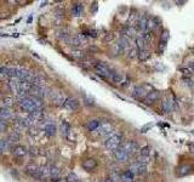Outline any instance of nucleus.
<instances>
[{"label":"nucleus","mask_w":194,"mask_h":182,"mask_svg":"<svg viewBox=\"0 0 194 182\" xmlns=\"http://www.w3.org/2000/svg\"><path fill=\"white\" fill-rule=\"evenodd\" d=\"M18 107L21 111L23 112H27V113H33L34 111L37 109H40V108H44L42 107V101L39 100V98H35L33 96H29L27 95L26 97H22L18 100Z\"/></svg>","instance_id":"f257e3e1"},{"label":"nucleus","mask_w":194,"mask_h":182,"mask_svg":"<svg viewBox=\"0 0 194 182\" xmlns=\"http://www.w3.org/2000/svg\"><path fill=\"white\" fill-rule=\"evenodd\" d=\"M123 144V134L118 132V131H114L112 132L111 135L104 140V147L111 151V152H115L120 146Z\"/></svg>","instance_id":"f03ea898"},{"label":"nucleus","mask_w":194,"mask_h":182,"mask_svg":"<svg viewBox=\"0 0 194 182\" xmlns=\"http://www.w3.org/2000/svg\"><path fill=\"white\" fill-rule=\"evenodd\" d=\"M26 174L29 175L30 177H33L37 181H42L44 180V175H42V166L37 165V164H29L26 166Z\"/></svg>","instance_id":"7ed1b4c3"},{"label":"nucleus","mask_w":194,"mask_h":182,"mask_svg":"<svg viewBox=\"0 0 194 182\" xmlns=\"http://www.w3.org/2000/svg\"><path fill=\"white\" fill-rule=\"evenodd\" d=\"M96 134L97 137H108L113 131V125H112L111 122H101L99 126L97 127L96 131H94Z\"/></svg>","instance_id":"20e7f679"},{"label":"nucleus","mask_w":194,"mask_h":182,"mask_svg":"<svg viewBox=\"0 0 194 182\" xmlns=\"http://www.w3.org/2000/svg\"><path fill=\"white\" fill-rule=\"evenodd\" d=\"M94 68H95L96 73L99 77H102V78H104V79H111L113 69H112L111 67H108L104 62H96V63L94 64Z\"/></svg>","instance_id":"39448f33"},{"label":"nucleus","mask_w":194,"mask_h":182,"mask_svg":"<svg viewBox=\"0 0 194 182\" xmlns=\"http://www.w3.org/2000/svg\"><path fill=\"white\" fill-rule=\"evenodd\" d=\"M50 95V101L52 102V104H55L57 107H61V106H64V102L67 98L64 97L63 92L60 91V90H54L52 92L49 94ZM47 95V96H49Z\"/></svg>","instance_id":"423d86ee"},{"label":"nucleus","mask_w":194,"mask_h":182,"mask_svg":"<svg viewBox=\"0 0 194 182\" xmlns=\"http://www.w3.org/2000/svg\"><path fill=\"white\" fill-rule=\"evenodd\" d=\"M28 95H29V96H33V97H35V98H39V100L42 101V98L45 97V96H47L46 87H45V86L32 85V87H30L29 91H28Z\"/></svg>","instance_id":"0eeeda50"},{"label":"nucleus","mask_w":194,"mask_h":182,"mask_svg":"<svg viewBox=\"0 0 194 182\" xmlns=\"http://www.w3.org/2000/svg\"><path fill=\"white\" fill-rule=\"evenodd\" d=\"M66 42L72 45V46H74V47H80V46H84V45L87 42V39H86V37L82 33V34H77V35L69 37Z\"/></svg>","instance_id":"6e6552de"},{"label":"nucleus","mask_w":194,"mask_h":182,"mask_svg":"<svg viewBox=\"0 0 194 182\" xmlns=\"http://www.w3.org/2000/svg\"><path fill=\"white\" fill-rule=\"evenodd\" d=\"M130 172H132L135 176H141L143 174H146L147 171V164H142V163H139V162H134L129 169H127Z\"/></svg>","instance_id":"1a4fd4ad"},{"label":"nucleus","mask_w":194,"mask_h":182,"mask_svg":"<svg viewBox=\"0 0 194 182\" xmlns=\"http://www.w3.org/2000/svg\"><path fill=\"white\" fill-rule=\"evenodd\" d=\"M148 94H149V92H148V86H147V85L136 86V87L134 89V91H132L134 98H136V100H142V101L147 97Z\"/></svg>","instance_id":"9d476101"},{"label":"nucleus","mask_w":194,"mask_h":182,"mask_svg":"<svg viewBox=\"0 0 194 182\" xmlns=\"http://www.w3.org/2000/svg\"><path fill=\"white\" fill-rule=\"evenodd\" d=\"M120 147L126 152V154H127L129 157H132L136 152H139V144H137L135 141H127V142H124Z\"/></svg>","instance_id":"9b49d317"},{"label":"nucleus","mask_w":194,"mask_h":182,"mask_svg":"<svg viewBox=\"0 0 194 182\" xmlns=\"http://www.w3.org/2000/svg\"><path fill=\"white\" fill-rule=\"evenodd\" d=\"M148 22H149V18L147 16H141L139 17V20L136 21V30H139L141 33H144L148 30Z\"/></svg>","instance_id":"f8f14e48"},{"label":"nucleus","mask_w":194,"mask_h":182,"mask_svg":"<svg viewBox=\"0 0 194 182\" xmlns=\"http://www.w3.org/2000/svg\"><path fill=\"white\" fill-rule=\"evenodd\" d=\"M79 106H80V103H79V101L75 97H68L66 100V102H64V108L70 111V112L77 111L79 108Z\"/></svg>","instance_id":"ddd939ff"},{"label":"nucleus","mask_w":194,"mask_h":182,"mask_svg":"<svg viewBox=\"0 0 194 182\" xmlns=\"http://www.w3.org/2000/svg\"><path fill=\"white\" fill-rule=\"evenodd\" d=\"M117 45H118V47L120 49V51L121 52H129L132 47H131V44H130V39H126L124 37H121L118 42H117Z\"/></svg>","instance_id":"4468645a"},{"label":"nucleus","mask_w":194,"mask_h":182,"mask_svg":"<svg viewBox=\"0 0 194 182\" xmlns=\"http://www.w3.org/2000/svg\"><path fill=\"white\" fill-rule=\"evenodd\" d=\"M159 97H160V92L153 90V91H151V92L147 95V97L143 100V103L151 106V104H153V103H155V102L159 100Z\"/></svg>","instance_id":"2eb2a0df"},{"label":"nucleus","mask_w":194,"mask_h":182,"mask_svg":"<svg viewBox=\"0 0 194 182\" xmlns=\"http://www.w3.org/2000/svg\"><path fill=\"white\" fill-rule=\"evenodd\" d=\"M136 28L135 27H132L131 24H127V26H125L124 28L121 29V37H124L126 39H131V38H134L135 35H136Z\"/></svg>","instance_id":"dca6fc26"},{"label":"nucleus","mask_w":194,"mask_h":182,"mask_svg":"<svg viewBox=\"0 0 194 182\" xmlns=\"http://www.w3.org/2000/svg\"><path fill=\"white\" fill-rule=\"evenodd\" d=\"M44 132H45L46 136L52 137V136H55L56 132H57V127H56V125L52 123V122L46 123V124L44 125Z\"/></svg>","instance_id":"f3484780"},{"label":"nucleus","mask_w":194,"mask_h":182,"mask_svg":"<svg viewBox=\"0 0 194 182\" xmlns=\"http://www.w3.org/2000/svg\"><path fill=\"white\" fill-rule=\"evenodd\" d=\"M12 154H14L15 158H22V157H24L26 154L28 153L27 148L26 147H23V146H14L12 147Z\"/></svg>","instance_id":"a211bd4d"},{"label":"nucleus","mask_w":194,"mask_h":182,"mask_svg":"<svg viewBox=\"0 0 194 182\" xmlns=\"http://www.w3.org/2000/svg\"><path fill=\"white\" fill-rule=\"evenodd\" d=\"M192 170H193V166L191 164H183V165H180L179 168L176 169V175L177 176H186Z\"/></svg>","instance_id":"6ab92c4d"},{"label":"nucleus","mask_w":194,"mask_h":182,"mask_svg":"<svg viewBox=\"0 0 194 182\" xmlns=\"http://www.w3.org/2000/svg\"><path fill=\"white\" fill-rule=\"evenodd\" d=\"M114 158L118 160V162H120V163H124V162H126L130 157L126 154V152H125L124 149L121 148V147H119L115 152H114Z\"/></svg>","instance_id":"aec40b11"},{"label":"nucleus","mask_w":194,"mask_h":182,"mask_svg":"<svg viewBox=\"0 0 194 182\" xmlns=\"http://www.w3.org/2000/svg\"><path fill=\"white\" fill-rule=\"evenodd\" d=\"M12 118V109L9 107H0V119L1 120H9Z\"/></svg>","instance_id":"412c9836"},{"label":"nucleus","mask_w":194,"mask_h":182,"mask_svg":"<svg viewBox=\"0 0 194 182\" xmlns=\"http://www.w3.org/2000/svg\"><path fill=\"white\" fill-rule=\"evenodd\" d=\"M82 166L86 171H91V170H94L97 166V162L95 159H92V158H87V159H85L82 163Z\"/></svg>","instance_id":"4be33fe9"},{"label":"nucleus","mask_w":194,"mask_h":182,"mask_svg":"<svg viewBox=\"0 0 194 182\" xmlns=\"http://www.w3.org/2000/svg\"><path fill=\"white\" fill-rule=\"evenodd\" d=\"M45 78H44V75L42 74H33L32 75V80H30V83L32 85H37V86H45Z\"/></svg>","instance_id":"5701e85b"},{"label":"nucleus","mask_w":194,"mask_h":182,"mask_svg":"<svg viewBox=\"0 0 194 182\" xmlns=\"http://www.w3.org/2000/svg\"><path fill=\"white\" fill-rule=\"evenodd\" d=\"M60 129H61V134L66 137V139H68L70 135V131H72V127H70V124L68 122H66V120H63L62 123H61V126H60Z\"/></svg>","instance_id":"b1692460"},{"label":"nucleus","mask_w":194,"mask_h":182,"mask_svg":"<svg viewBox=\"0 0 194 182\" xmlns=\"http://www.w3.org/2000/svg\"><path fill=\"white\" fill-rule=\"evenodd\" d=\"M7 142H9V144L12 147L15 143H17L18 141H20V132L17 131V130H15V131H11L10 134H9V136H7Z\"/></svg>","instance_id":"393cba45"},{"label":"nucleus","mask_w":194,"mask_h":182,"mask_svg":"<svg viewBox=\"0 0 194 182\" xmlns=\"http://www.w3.org/2000/svg\"><path fill=\"white\" fill-rule=\"evenodd\" d=\"M84 14V6L82 4H74L73 6H72V15L74 16V17H80V16H83Z\"/></svg>","instance_id":"a878e982"},{"label":"nucleus","mask_w":194,"mask_h":182,"mask_svg":"<svg viewBox=\"0 0 194 182\" xmlns=\"http://www.w3.org/2000/svg\"><path fill=\"white\" fill-rule=\"evenodd\" d=\"M29 115H30L37 123H38V122H42V119H44V115H45V109H44V108L37 109V111H34L33 113H30Z\"/></svg>","instance_id":"bb28decb"},{"label":"nucleus","mask_w":194,"mask_h":182,"mask_svg":"<svg viewBox=\"0 0 194 182\" xmlns=\"http://www.w3.org/2000/svg\"><path fill=\"white\" fill-rule=\"evenodd\" d=\"M135 181V175L132 172H130L129 170H126L120 175V182H134Z\"/></svg>","instance_id":"cd10ccee"},{"label":"nucleus","mask_w":194,"mask_h":182,"mask_svg":"<svg viewBox=\"0 0 194 182\" xmlns=\"http://www.w3.org/2000/svg\"><path fill=\"white\" fill-rule=\"evenodd\" d=\"M111 80L113 82V83L120 84V83H123V80H124V75H123L120 72L113 70V72H112V75H111Z\"/></svg>","instance_id":"c85d7f7f"},{"label":"nucleus","mask_w":194,"mask_h":182,"mask_svg":"<svg viewBox=\"0 0 194 182\" xmlns=\"http://www.w3.org/2000/svg\"><path fill=\"white\" fill-rule=\"evenodd\" d=\"M101 124V122L98 120V119H91V120H89L87 123H86V129L89 130V131H96L97 127L99 126Z\"/></svg>","instance_id":"c756f323"},{"label":"nucleus","mask_w":194,"mask_h":182,"mask_svg":"<svg viewBox=\"0 0 194 182\" xmlns=\"http://www.w3.org/2000/svg\"><path fill=\"white\" fill-rule=\"evenodd\" d=\"M159 22L160 20L158 17H152L149 18V22H148V30L149 32H154L155 29L159 27Z\"/></svg>","instance_id":"7c9ffc66"},{"label":"nucleus","mask_w":194,"mask_h":182,"mask_svg":"<svg viewBox=\"0 0 194 182\" xmlns=\"http://www.w3.org/2000/svg\"><path fill=\"white\" fill-rule=\"evenodd\" d=\"M172 106H174V102L170 100V98H166L164 102H163V106H161V109L164 113H170L172 111Z\"/></svg>","instance_id":"2f4dec72"},{"label":"nucleus","mask_w":194,"mask_h":182,"mask_svg":"<svg viewBox=\"0 0 194 182\" xmlns=\"http://www.w3.org/2000/svg\"><path fill=\"white\" fill-rule=\"evenodd\" d=\"M147 42H146V40L139 35V37H137L136 38V47L139 49V50H147Z\"/></svg>","instance_id":"473e14b6"},{"label":"nucleus","mask_w":194,"mask_h":182,"mask_svg":"<svg viewBox=\"0 0 194 182\" xmlns=\"http://www.w3.org/2000/svg\"><path fill=\"white\" fill-rule=\"evenodd\" d=\"M167 42H169V30H163L160 35V47L164 49L166 46Z\"/></svg>","instance_id":"72a5a7b5"},{"label":"nucleus","mask_w":194,"mask_h":182,"mask_svg":"<svg viewBox=\"0 0 194 182\" xmlns=\"http://www.w3.org/2000/svg\"><path fill=\"white\" fill-rule=\"evenodd\" d=\"M149 56H151V52H149L148 50H139L137 57H139V61L144 62V61H147V60L149 58Z\"/></svg>","instance_id":"f704fd0d"},{"label":"nucleus","mask_w":194,"mask_h":182,"mask_svg":"<svg viewBox=\"0 0 194 182\" xmlns=\"http://www.w3.org/2000/svg\"><path fill=\"white\" fill-rule=\"evenodd\" d=\"M22 122H23V126L24 127H32V126H34L37 124V122L30 115H28L26 118H22Z\"/></svg>","instance_id":"c9c22d12"},{"label":"nucleus","mask_w":194,"mask_h":182,"mask_svg":"<svg viewBox=\"0 0 194 182\" xmlns=\"http://www.w3.org/2000/svg\"><path fill=\"white\" fill-rule=\"evenodd\" d=\"M10 148H11V146L9 144V142H7V141L1 140V139H0V154L6 153Z\"/></svg>","instance_id":"e433bc0d"},{"label":"nucleus","mask_w":194,"mask_h":182,"mask_svg":"<svg viewBox=\"0 0 194 182\" xmlns=\"http://www.w3.org/2000/svg\"><path fill=\"white\" fill-rule=\"evenodd\" d=\"M57 37H58V39H61V40H64V42H67V39L70 37L69 32L67 30V29H61L60 32H58V34H57Z\"/></svg>","instance_id":"4c0bfd02"},{"label":"nucleus","mask_w":194,"mask_h":182,"mask_svg":"<svg viewBox=\"0 0 194 182\" xmlns=\"http://www.w3.org/2000/svg\"><path fill=\"white\" fill-rule=\"evenodd\" d=\"M151 147L149 146H144V147H142L141 149H139V155L141 157H144V158H149V155H151Z\"/></svg>","instance_id":"58836bf2"},{"label":"nucleus","mask_w":194,"mask_h":182,"mask_svg":"<svg viewBox=\"0 0 194 182\" xmlns=\"http://www.w3.org/2000/svg\"><path fill=\"white\" fill-rule=\"evenodd\" d=\"M83 34L85 37H91V38H96L97 37V30H94V29H86V30H84Z\"/></svg>","instance_id":"ea45409f"},{"label":"nucleus","mask_w":194,"mask_h":182,"mask_svg":"<svg viewBox=\"0 0 194 182\" xmlns=\"http://www.w3.org/2000/svg\"><path fill=\"white\" fill-rule=\"evenodd\" d=\"M67 182H79V177L74 174V172H70L69 175L67 176V180H66Z\"/></svg>","instance_id":"a19ab883"},{"label":"nucleus","mask_w":194,"mask_h":182,"mask_svg":"<svg viewBox=\"0 0 194 182\" xmlns=\"http://www.w3.org/2000/svg\"><path fill=\"white\" fill-rule=\"evenodd\" d=\"M4 106L11 108L14 106V98L12 97H5L4 98Z\"/></svg>","instance_id":"79ce46f5"},{"label":"nucleus","mask_w":194,"mask_h":182,"mask_svg":"<svg viewBox=\"0 0 194 182\" xmlns=\"http://www.w3.org/2000/svg\"><path fill=\"white\" fill-rule=\"evenodd\" d=\"M72 55L75 57V58H78V60H80V58H83L84 57V54L80 51V50H74V51L72 52Z\"/></svg>","instance_id":"37998d69"},{"label":"nucleus","mask_w":194,"mask_h":182,"mask_svg":"<svg viewBox=\"0 0 194 182\" xmlns=\"http://www.w3.org/2000/svg\"><path fill=\"white\" fill-rule=\"evenodd\" d=\"M7 123H6V120H1L0 119V132H4V131H6V129H7Z\"/></svg>","instance_id":"c03bdc74"},{"label":"nucleus","mask_w":194,"mask_h":182,"mask_svg":"<svg viewBox=\"0 0 194 182\" xmlns=\"http://www.w3.org/2000/svg\"><path fill=\"white\" fill-rule=\"evenodd\" d=\"M189 70H191L192 73H194V62L191 63V66H189Z\"/></svg>","instance_id":"a18cd8bd"},{"label":"nucleus","mask_w":194,"mask_h":182,"mask_svg":"<svg viewBox=\"0 0 194 182\" xmlns=\"http://www.w3.org/2000/svg\"><path fill=\"white\" fill-rule=\"evenodd\" d=\"M189 149H191L192 152H194V143H191V144H189Z\"/></svg>","instance_id":"49530a36"},{"label":"nucleus","mask_w":194,"mask_h":182,"mask_svg":"<svg viewBox=\"0 0 194 182\" xmlns=\"http://www.w3.org/2000/svg\"><path fill=\"white\" fill-rule=\"evenodd\" d=\"M5 78H6V77H5L4 74H1V73H0V82H1L2 79H5Z\"/></svg>","instance_id":"de8ad7c7"}]
</instances>
